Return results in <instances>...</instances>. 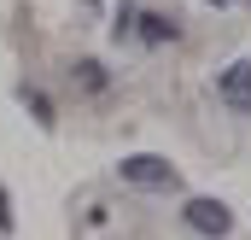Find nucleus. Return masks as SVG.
I'll return each mask as SVG.
<instances>
[{
	"label": "nucleus",
	"mask_w": 251,
	"mask_h": 240,
	"mask_svg": "<svg viewBox=\"0 0 251 240\" xmlns=\"http://www.w3.org/2000/svg\"><path fill=\"white\" fill-rule=\"evenodd\" d=\"M210 6H228V0H210Z\"/></svg>",
	"instance_id": "nucleus-8"
},
{
	"label": "nucleus",
	"mask_w": 251,
	"mask_h": 240,
	"mask_svg": "<svg viewBox=\"0 0 251 240\" xmlns=\"http://www.w3.org/2000/svg\"><path fill=\"white\" fill-rule=\"evenodd\" d=\"M134 35L152 41V47H164V41H176L181 30H176V18H164V12H140V18H134Z\"/></svg>",
	"instance_id": "nucleus-4"
},
{
	"label": "nucleus",
	"mask_w": 251,
	"mask_h": 240,
	"mask_svg": "<svg viewBox=\"0 0 251 240\" xmlns=\"http://www.w3.org/2000/svg\"><path fill=\"white\" fill-rule=\"evenodd\" d=\"M117 176H123L128 187H152V193H164V187H176V164L158 158V152H134V158L117 164Z\"/></svg>",
	"instance_id": "nucleus-1"
},
{
	"label": "nucleus",
	"mask_w": 251,
	"mask_h": 240,
	"mask_svg": "<svg viewBox=\"0 0 251 240\" xmlns=\"http://www.w3.org/2000/svg\"><path fill=\"white\" fill-rule=\"evenodd\" d=\"M88 6H94V0H88Z\"/></svg>",
	"instance_id": "nucleus-9"
},
{
	"label": "nucleus",
	"mask_w": 251,
	"mask_h": 240,
	"mask_svg": "<svg viewBox=\"0 0 251 240\" xmlns=\"http://www.w3.org/2000/svg\"><path fill=\"white\" fill-rule=\"evenodd\" d=\"M181 217H187L193 235H210V240H222L228 229H234V211H228L222 199H187V211H181Z\"/></svg>",
	"instance_id": "nucleus-2"
},
{
	"label": "nucleus",
	"mask_w": 251,
	"mask_h": 240,
	"mask_svg": "<svg viewBox=\"0 0 251 240\" xmlns=\"http://www.w3.org/2000/svg\"><path fill=\"white\" fill-rule=\"evenodd\" d=\"M216 94H222V106H234V112H251V59L228 64V70L216 76Z\"/></svg>",
	"instance_id": "nucleus-3"
},
{
	"label": "nucleus",
	"mask_w": 251,
	"mask_h": 240,
	"mask_svg": "<svg viewBox=\"0 0 251 240\" xmlns=\"http://www.w3.org/2000/svg\"><path fill=\"white\" fill-rule=\"evenodd\" d=\"M134 18H140L134 6H123V12H117V24H111V35H117V41H123V35H134Z\"/></svg>",
	"instance_id": "nucleus-5"
},
{
	"label": "nucleus",
	"mask_w": 251,
	"mask_h": 240,
	"mask_svg": "<svg viewBox=\"0 0 251 240\" xmlns=\"http://www.w3.org/2000/svg\"><path fill=\"white\" fill-rule=\"evenodd\" d=\"M24 100H29V112H35V118H41V123H53V106H47L41 94H24Z\"/></svg>",
	"instance_id": "nucleus-6"
},
{
	"label": "nucleus",
	"mask_w": 251,
	"mask_h": 240,
	"mask_svg": "<svg viewBox=\"0 0 251 240\" xmlns=\"http://www.w3.org/2000/svg\"><path fill=\"white\" fill-rule=\"evenodd\" d=\"M0 229H12V199H6V187H0Z\"/></svg>",
	"instance_id": "nucleus-7"
}]
</instances>
